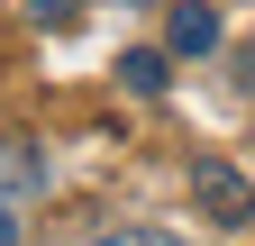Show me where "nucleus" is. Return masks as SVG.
I'll list each match as a JSON object with an SVG mask.
<instances>
[{"label":"nucleus","instance_id":"obj_1","mask_svg":"<svg viewBox=\"0 0 255 246\" xmlns=\"http://www.w3.org/2000/svg\"><path fill=\"white\" fill-rule=\"evenodd\" d=\"M191 201H201L219 228H246V219H255V182H246L228 155H201V164H191Z\"/></svg>","mask_w":255,"mask_h":246},{"label":"nucleus","instance_id":"obj_2","mask_svg":"<svg viewBox=\"0 0 255 246\" xmlns=\"http://www.w3.org/2000/svg\"><path fill=\"white\" fill-rule=\"evenodd\" d=\"M164 37H173V55H210L219 37H228V27H219V9H210V0H173Z\"/></svg>","mask_w":255,"mask_h":246},{"label":"nucleus","instance_id":"obj_3","mask_svg":"<svg viewBox=\"0 0 255 246\" xmlns=\"http://www.w3.org/2000/svg\"><path fill=\"white\" fill-rule=\"evenodd\" d=\"M119 82L137 91V101H164V82H173V64H164L155 46H128V55H119Z\"/></svg>","mask_w":255,"mask_h":246},{"label":"nucleus","instance_id":"obj_4","mask_svg":"<svg viewBox=\"0 0 255 246\" xmlns=\"http://www.w3.org/2000/svg\"><path fill=\"white\" fill-rule=\"evenodd\" d=\"M91 246H191V237H173V228H110V237H91Z\"/></svg>","mask_w":255,"mask_h":246},{"label":"nucleus","instance_id":"obj_5","mask_svg":"<svg viewBox=\"0 0 255 246\" xmlns=\"http://www.w3.org/2000/svg\"><path fill=\"white\" fill-rule=\"evenodd\" d=\"M27 9H37L46 27H64V18H82V0H27Z\"/></svg>","mask_w":255,"mask_h":246},{"label":"nucleus","instance_id":"obj_6","mask_svg":"<svg viewBox=\"0 0 255 246\" xmlns=\"http://www.w3.org/2000/svg\"><path fill=\"white\" fill-rule=\"evenodd\" d=\"M0 246H18V210L9 201H0Z\"/></svg>","mask_w":255,"mask_h":246}]
</instances>
